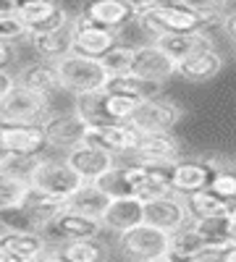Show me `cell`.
Here are the masks:
<instances>
[{
  "mask_svg": "<svg viewBox=\"0 0 236 262\" xmlns=\"http://www.w3.org/2000/svg\"><path fill=\"white\" fill-rule=\"evenodd\" d=\"M55 69H58L60 86L66 92H71L74 97L84 92H97L108 84V71L102 69V63L97 58L66 53L63 58L55 60Z\"/></svg>",
  "mask_w": 236,
  "mask_h": 262,
  "instance_id": "cell-1",
  "label": "cell"
},
{
  "mask_svg": "<svg viewBox=\"0 0 236 262\" xmlns=\"http://www.w3.org/2000/svg\"><path fill=\"white\" fill-rule=\"evenodd\" d=\"M137 24L142 27L144 34L149 37H160V34H170V32H205V16L195 13L184 8L181 3H174V6H153L147 8L142 16L134 18Z\"/></svg>",
  "mask_w": 236,
  "mask_h": 262,
  "instance_id": "cell-2",
  "label": "cell"
},
{
  "mask_svg": "<svg viewBox=\"0 0 236 262\" xmlns=\"http://www.w3.org/2000/svg\"><path fill=\"white\" fill-rule=\"evenodd\" d=\"M39 233L48 244H69V242H79V238H100L102 223L97 217H87L63 207L39 228Z\"/></svg>",
  "mask_w": 236,
  "mask_h": 262,
  "instance_id": "cell-3",
  "label": "cell"
},
{
  "mask_svg": "<svg viewBox=\"0 0 236 262\" xmlns=\"http://www.w3.org/2000/svg\"><path fill=\"white\" fill-rule=\"evenodd\" d=\"M81 184H84L81 176L66 160H48V158L39 160L29 181V186L45 191V194H53V196H60V200H69Z\"/></svg>",
  "mask_w": 236,
  "mask_h": 262,
  "instance_id": "cell-4",
  "label": "cell"
},
{
  "mask_svg": "<svg viewBox=\"0 0 236 262\" xmlns=\"http://www.w3.org/2000/svg\"><path fill=\"white\" fill-rule=\"evenodd\" d=\"M118 42V32L100 27L95 21H90L87 16H76L71 18V53L87 55V58H102L113 45Z\"/></svg>",
  "mask_w": 236,
  "mask_h": 262,
  "instance_id": "cell-5",
  "label": "cell"
},
{
  "mask_svg": "<svg viewBox=\"0 0 236 262\" xmlns=\"http://www.w3.org/2000/svg\"><path fill=\"white\" fill-rule=\"evenodd\" d=\"M48 116V100L16 84L0 97V121L3 123H39Z\"/></svg>",
  "mask_w": 236,
  "mask_h": 262,
  "instance_id": "cell-6",
  "label": "cell"
},
{
  "mask_svg": "<svg viewBox=\"0 0 236 262\" xmlns=\"http://www.w3.org/2000/svg\"><path fill=\"white\" fill-rule=\"evenodd\" d=\"M118 249L134 262H147L168 252V233L149 223H139L118 233Z\"/></svg>",
  "mask_w": 236,
  "mask_h": 262,
  "instance_id": "cell-7",
  "label": "cell"
},
{
  "mask_svg": "<svg viewBox=\"0 0 236 262\" xmlns=\"http://www.w3.org/2000/svg\"><path fill=\"white\" fill-rule=\"evenodd\" d=\"M181 118H184L181 105L163 97H147L137 105V111L126 123H132L142 134H153V131H170Z\"/></svg>",
  "mask_w": 236,
  "mask_h": 262,
  "instance_id": "cell-8",
  "label": "cell"
},
{
  "mask_svg": "<svg viewBox=\"0 0 236 262\" xmlns=\"http://www.w3.org/2000/svg\"><path fill=\"white\" fill-rule=\"evenodd\" d=\"M142 223H149L165 233H174L179 228H184L189 223V210L181 194H163L155 200L144 202V212H142Z\"/></svg>",
  "mask_w": 236,
  "mask_h": 262,
  "instance_id": "cell-9",
  "label": "cell"
},
{
  "mask_svg": "<svg viewBox=\"0 0 236 262\" xmlns=\"http://www.w3.org/2000/svg\"><path fill=\"white\" fill-rule=\"evenodd\" d=\"M132 76L153 84H165L170 76H176V60L168 58L155 42L134 45V60H132Z\"/></svg>",
  "mask_w": 236,
  "mask_h": 262,
  "instance_id": "cell-10",
  "label": "cell"
},
{
  "mask_svg": "<svg viewBox=\"0 0 236 262\" xmlns=\"http://www.w3.org/2000/svg\"><path fill=\"white\" fill-rule=\"evenodd\" d=\"M42 134H45L48 147L55 149H71L76 144H84V137H87V123H84L74 111L71 113H48L45 118L39 121Z\"/></svg>",
  "mask_w": 236,
  "mask_h": 262,
  "instance_id": "cell-11",
  "label": "cell"
},
{
  "mask_svg": "<svg viewBox=\"0 0 236 262\" xmlns=\"http://www.w3.org/2000/svg\"><path fill=\"white\" fill-rule=\"evenodd\" d=\"M139 137H142V131H137L132 123H105V126L87 128L84 144L100 147L118 158V155H134Z\"/></svg>",
  "mask_w": 236,
  "mask_h": 262,
  "instance_id": "cell-12",
  "label": "cell"
},
{
  "mask_svg": "<svg viewBox=\"0 0 236 262\" xmlns=\"http://www.w3.org/2000/svg\"><path fill=\"white\" fill-rule=\"evenodd\" d=\"M0 144L11 155H42L48 149L39 123H3Z\"/></svg>",
  "mask_w": 236,
  "mask_h": 262,
  "instance_id": "cell-13",
  "label": "cell"
},
{
  "mask_svg": "<svg viewBox=\"0 0 236 262\" xmlns=\"http://www.w3.org/2000/svg\"><path fill=\"white\" fill-rule=\"evenodd\" d=\"M223 55L216 50V45H205L195 53H189L186 58L176 60V74L191 84H205L210 79H216L223 71Z\"/></svg>",
  "mask_w": 236,
  "mask_h": 262,
  "instance_id": "cell-14",
  "label": "cell"
},
{
  "mask_svg": "<svg viewBox=\"0 0 236 262\" xmlns=\"http://www.w3.org/2000/svg\"><path fill=\"white\" fill-rule=\"evenodd\" d=\"M165 254L174 262H207L210 257H216V247L186 223L184 228L168 233V252Z\"/></svg>",
  "mask_w": 236,
  "mask_h": 262,
  "instance_id": "cell-15",
  "label": "cell"
},
{
  "mask_svg": "<svg viewBox=\"0 0 236 262\" xmlns=\"http://www.w3.org/2000/svg\"><path fill=\"white\" fill-rule=\"evenodd\" d=\"M134 163H158V165H168L176 163L181 155V144L170 131H153V134H142L139 144L134 149Z\"/></svg>",
  "mask_w": 236,
  "mask_h": 262,
  "instance_id": "cell-16",
  "label": "cell"
},
{
  "mask_svg": "<svg viewBox=\"0 0 236 262\" xmlns=\"http://www.w3.org/2000/svg\"><path fill=\"white\" fill-rule=\"evenodd\" d=\"M48 249L42 233L24 231H0V262H37V257Z\"/></svg>",
  "mask_w": 236,
  "mask_h": 262,
  "instance_id": "cell-17",
  "label": "cell"
},
{
  "mask_svg": "<svg viewBox=\"0 0 236 262\" xmlns=\"http://www.w3.org/2000/svg\"><path fill=\"white\" fill-rule=\"evenodd\" d=\"M66 160L79 176L81 181H95L100 179L105 170H111L116 165V155H111V152H105L100 147H92V144H76L66 152Z\"/></svg>",
  "mask_w": 236,
  "mask_h": 262,
  "instance_id": "cell-18",
  "label": "cell"
},
{
  "mask_svg": "<svg viewBox=\"0 0 236 262\" xmlns=\"http://www.w3.org/2000/svg\"><path fill=\"white\" fill-rule=\"evenodd\" d=\"M142 212H144V202L137 200V196H113L100 215L102 231L123 233L142 223Z\"/></svg>",
  "mask_w": 236,
  "mask_h": 262,
  "instance_id": "cell-19",
  "label": "cell"
},
{
  "mask_svg": "<svg viewBox=\"0 0 236 262\" xmlns=\"http://www.w3.org/2000/svg\"><path fill=\"white\" fill-rule=\"evenodd\" d=\"M210 163L207 160H195V158H179L174 165H170V189L174 194H191L197 189H205L210 181Z\"/></svg>",
  "mask_w": 236,
  "mask_h": 262,
  "instance_id": "cell-20",
  "label": "cell"
},
{
  "mask_svg": "<svg viewBox=\"0 0 236 262\" xmlns=\"http://www.w3.org/2000/svg\"><path fill=\"white\" fill-rule=\"evenodd\" d=\"M16 84L27 86V90H32L34 95L45 97V100H50L55 92L63 90V86H60V79H58V69H55L53 60H39V63L27 66V69L18 74Z\"/></svg>",
  "mask_w": 236,
  "mask_h": 262,
  "instance_id": "cell-21",
  "label": "cell"
},
{
  "mask_svg": "<svg viewBox=\"0 0 236 262\" xmlns=\"http://www.w3.org/2000/svg\"><path fill=\"white\" fill-rule=\"evenodd\" d=\"M90 21L100 27H108V29H121L126 27L128 21H134V13L128 8L126 0H87V6L81 11Z\"/></svg>",
  "mask_w": 236,
  "mask_h": 262,
  "instance_id": "cell-22",
  "label": "cell"
},
{
  "mask_svg": "<svg viewBox=\"0 0 236 262\" xmlns=\"http://www.w3.org/2000/svg\"><path fill=\"white\" fill-rule=\"evenodd\" d=\"M153 42L174 60H181L189 53H195V50H200L205 45H212L210 34H205V32H170V34L155 37Z\"/></svg>",
  "mask_w": 236,
  "mask_h": 262,
  "instance_id": "cell-23",
  "label": "cell"
},
{
  "mask_svg": "<svg viewBox=\"0 0 236 262\" xmlns=\"http://www.w3.org/2000/svg\"><path fill=\"white\" fill-rule=\"evenodd\" d=\"M108 202H111V196L105 194L102 189H97L92 181H84L66 200V207L74 210V212H79V215L97 217V221H100V215H102L105 207H108Z\"/></svg>",
  "mask_w": 236,
  "mask_h": 262,
  "instance_id": "cell-24",
  "label": "cell"
},
{
  "mask_svg": "<svg viewBox=\"0 0 236 262\" xmlns=\"http://www.w3.org/2000/svg\"><path fill=\"white\" fill-rule=\"evenodd\" d=\"M186 210H189V221H210V217H223L228 210V202L221 200L218 194H212L207 186L197 189L184 196Z\"/></svg>",
  "mask_w": 236,
  "mask_h": 262,
  "instance_id": "cell-25",
  "label": "cell"
},
{
  "mask_svg": "<svg viewBox=\"0 0 236 262\" xmlns=\"http://www.w3.org/2000/svg\"><path fill=\"white\" fill-rule=\"evenodd\" d=\"M32 39V48L37 55H42V60H58L66 53H71V24L63 27L58 32H37V34H27Z\"/></svg>",
  "mask_w": 236,
  "mask_h": 262,
  "instance_id": "cell-26",
  "label": "cell"
},
{
  "mask_svg": "<svg viewBox=\"0 0 236 262\" xmlns=\"http://www.w3.org/2000/svg\"><path fill=\"white\" fill-rule=\"evenodd\" d=\"M24 205L29 207V212L34 215V221L42 228L55 212H60L63 207H66V200H60V196H53V194H45V191L29 186L27 189V196H24Z\"/></svg>",
  "mask_w": 236,
  "mask_h": 262,
  "instance_id": "cell-27",
  "label": "cell"
},
{
  "mask_svg": "<svg viewBox=\"0 0 236 262\" xmlns=\"http://www.w3.org/2000/svg\"><path fill=\"white\" fill-rule=\"evenodd\" d=\"M212 173H210V181L207 189L212 194H218L221 200H226L228 205L236 202V165H216L212 160H207Z\"/></svg>",
  "mask_w": 236,
  "mask_h": 262,
  "instance_id": "cell-28",
  "label": "cell"
},
{
  "mask_svg": "<svg viewBox=\"0 0 236 262\" xmlns=\"http://www.w3.org/2000/svg\"><path fill=\"white\" fill-rule=\"evenodd\" d=\"M66 262H100L105 259V247L97 238H79V242L60 244L58 249Z\"/></svg>",
  "mask_w": 236,
  "mask_h": 262,
  "instance_id": "cell-29",
  "label": "cell"
},
{
  "mask_svg": "<svg viewBox=\"0 0 236 262\" xmlns=\"http://www.w3.org/2000/svg\"><path fill=\"white\" fill-rule=\"evenodd\" d=\"M139 102L142 100H137V97L102 90V107H105V116H108L111 123H126L128 118H132V113L137 111Z\"/></svg>",
  "mask_w": 236,
  "mask_h": 262,
  "instance_id": "cell-30",
  "label": "cell"
},
{
  "mask_svg": "<svg viewBox=\"0 0 236 262\" xmlns=\"http://www.w3.org/2000/svg\"><path fill=\"white\" fill-rule=\"evenodd\" d=\"M0 228L3 231H24V233H39V223L34 221V215L29 207L21 202L16 207L0 210Z\"/></svg>",
  "mask_w": 236,
  "mask_h": 262,
  "instance_id": "cell-31",
  "label": "cell"
},
{
  "mask_svg": "<svg viewBox=\"0 0 236 262\" xmlns=\"http://www.w3.org/2000/svg\"><path fill=\"white\" fill-rule=\"evenodd\" d=\"M97 189H102L105 194L111 196H132V189H128V165H113L111 170H105L100 179L92 181Z\"/></svg>",
  "mask_w": 236,
  "mask_h": 262,
  "instance_id": "cell-32",
  "label": "cell"
},
{
  "mask_svg": "<svg viewBox=\"0 0 236 262\" xmlns=\"http://www.w3.org/2000/svg\"><path fill=\"white\" fill-rule=\"evenodd\" d=\"M132 60H134V45H116L100 58L102 69L108 71V76H123V74H132Z\"/></svg>",
  "mask_w": 236,
  "mask_h": 262,
  "instance_id": "cell-33",
  "label": "cell"
},
{
  "mask_svg": "<svg viewBox=\"0 0 236 262\" xmlns=\"http://www.w3.org/2000/svg\"><path fill=\"white\" fill-rule=\"evenodd\" d=\"M55 0H29V3H21L18 8H13L16 11V16H18V21L24 24V29H27V34L34 29V27H39L42 21H45L53 11H55Z\"/></svg>",
  "mask_w": 236,
  "mask_h": 262,
  "instance_id": "cell-34",
  "label": "cell"
},
{
  "mask_svg": "<svg viewBox=\"0 0 236 262\" xmlns=\"http://www.w3.org/2000/svg\"><path fill=\"white\" fill-rule=\"evenodd\" d=\"M39 160H42V155H11V152H8V155L0 160V170H6L8 176L29 184L32 181V173L39 165Z\"/></svg>",
  "mask_w": 236,
  "mask_h": 262,
  "instance_id": "cell-35",
  "label": "cell"
},
{
  "mask_svg": "<svg viewBox=\"0 0 236 262\" xmlns=\"http://www.w3.org/2000/svg\"><path fill=\"white\" fill-rule=\"evenodd\" d=\"M27 189H29V184L8 176L6 170H0V210L21 205L27 196Z\"/></svg>",
  "mask_w": 236,
  "mask_h": 262,
  "instance_id": "cell-36",
  "label": "cell"
},
{
  "mask_svg": "<svg viewBox=\"0 0 236 262\" xmlns=\"http://www.w3.org/2000/svg\"><path fill=\"white\" fill-rule=\"evenodd\" d=\"M179 3L189 11L205 16V13H226L231 0H179Z\"/></svg>",
  "mask_w": 236,
  "mask_h": 262,
  "instance_id": "cell-37",
  "label": "cell"
},
{
  "mask_svg": "<svg viewBox=\"0 0 236 262\" xmlns=\"http://www.w3.org/2000/svg\"><path fill=\"white\" fill-rule=\"evenodd\" d=\"M223 226H226L228 238H231V242H236V202L228 205V210H226V215H223Z\"/></svg>",
  "mask_w": 236,
  "mask_h": 262,
  "instance_id": "cell-38",
  "label": "cell"
},
{
  "mask_svg": "<svg viewBox=\"0 0 236 262\" xmlns=\"http://www.w3.org/2000/svg\"><path fill=\"white\" fill-rule=\"evenodd\" d=\"M13 45L8 39H0V69H8V66L13 63Z\"/></svg>",
  "mask_w": 236,
  "mask_h": 262,
  "instance_id": "cell-39",
  "label": "cell"
},
{
  "mask_svg": "<svg viewBox=\"0 0 236 262\" xmlns=\"http://www.w3.org/2000/svg\"><path fill=\"white\" fill-rule=\"evenodd\" d=\"M233 42H236V8L233 11H226V16H223V27H221Z\"/></svg>",
  "mask_w": 236,
  "mask_h": 262,
  "instance_id": "cell-40",
  "label": "cell"
},
{
  "mask_svg": "<svg viewBox=\"0 0 236 262\" xmlns=\"http://www.w3.org/2000/svg\"><path fill=\"white\" fill-rule=\"evenodd\" d=\"M16 86V76L8 74V69H0V97H3L8 90H13Z\"/></svg>",
  "mask_w": 236,
  "mask_h": 262,
  "instance_id": "cell-41",
  "label": "cell"
},
{
  "mask_svg": "<svg viewBox=\"0 0 236 262\" xmlns=\"http://www.w3.org/2000/svg\"><path fill=\"white\" fill-rule=\"evenodd\" d=\"M212 259H216V262H236V242H233V244H228L221 254H216Z\"/></svg>",
  "mask_w": 236,
  "mask_h": 262,
  "instance_id": "cell-42",
  "label": "cell"
},
{
  "mask_svg": "<svg viewBox=\"0 0 236 262\" xmlns=\"http://www.w3.org/2000/svg\"><path fill=\"white\" fill-rule=\"evenodd\" d=\"M37 262H66V259H63V254L60 252H42L39 257H37Z\"/></svg>",
  "mask_w": 236,
  "mask_h": 262,
  "instance_id": "cell-43",
  "label": "cell"
},
{
  "mask_svg": "<svg viewBox=\"0 0 236 262\" xmlns=\"http://www.w3.org/2000/svg\"><path fill=\"white\" fill-rule=\"evenodd\" d=\"M179 0H153V6H174Z\"/></svg>",
  "mask_w": 236,
  "mask_h": 262,
  "instance_id": "cell-44",
  "label": "cell"
},
{
  "mask_svg": "<svg viewBox=\"0 0 236 262\" xmlns=\"http://www.w3.org/2000/svg\"><path fill=\"white\" fill-rule=\"evenodd\" d=\"M147 262H174L168 254H160V257H153V259H147Z\"/></svg>",
  "mask_w": 236,
  "mask_h": 262,
  "instance_id": "cell-45",
  "label": "cell"
},
{
  "mask_svg": "<svg viewBox=\"0 0 236 262\" xmlns=\"http://www.w3.org/2000/svg\"><path fill=\"white\" fill-rule=\"evenodd\" d=\"M100 262H105V259H100Z\"/></svg>",
  "mask_w": 236,
  "mask_h": 262,
  "instance_id": "cell-46",
  "label": "cell"
},
{
  "mask_svg": "<svg viewBox=\"0 0 236 262\" xmlns=\"http://www.w3.org/2000/svg\"><path fill=\"white\" fill-rule=\"evenodd\" d=\"M126 3H128V0H126Z\"/></svg>",
  "mask_w": 236,
  "mask_h": 262,
  "instance_id": "cell-47",
  "label": "cell"
}]
</instances>
